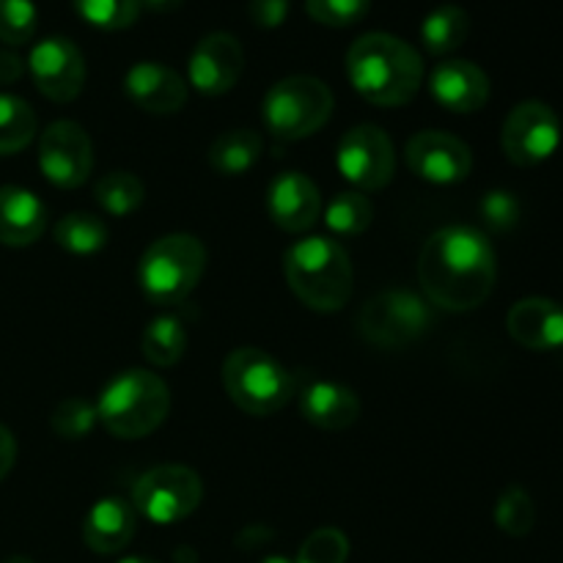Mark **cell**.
Segmentation results:
<instances>
[{
    "instance_id": "obj_26",
    "label": "cell",
    "mask_w": 563,
    "mask_h": 563,
    "mask_svg": "<svg viewBox=\"0 0 563 563\" xmlns=\"http://www.w3.org/2000/svg\"><path fill=\"white\" fill-rule=\"evenodd\" d=\"M55 242L75 256H93L108 245V225L88 212H71L55 225Z\"/></svg>"
},
{
    "instance_id": "obj_1",
    "label": "cell",
    "mask_w": 563,
    "mask_h": 563,
    "mask_svg": "<svg viewBox=\"0 0 563 563\" xmlns=\"http://www.w3.org/2000/svg\"><path fill=\"white\" fill-rule=\"evenodd\" d=\"M495 251L482 231L445 225L434 231L421 251L418 278L429 302L445 311H473L493 295Z\"/></svg>"
},
{
    "instance_id": "obj_40",
    "label": "cell",
    "mask_w": 563,
    "mask_h": 563,
    "mask_svg": "<svg viewBox=\"0 0 563 563\" xmlns=\"http://www.w3.org/2000/svg\"><path fill=\"white\" fill-rule=\"evenodd\" d=\"M185 0H141V9L154 11V14H168V11H176Z\"/></svg>"
},
{
    "instance_id": "obj_43",
    "label": "cell",
    "mask_w": 563,
    "mask_h": 563,
    "mask_svg": "<svg viewBox=\"0 0 563 563\" xmlns=\"http://www.w3.org/2000/svg\"><path fill=\"white\" fill-rule=\"evenodd\" d=\"M5 563H33L31 559H22V555H16V559H9Z\"/></svg>"
},
{
    "instance_id": "obj_39",
    "label": "cell",
    "mask_w": 563,
    "mask_h": 563,
    "mask_svg": "<svg viewBox=\"0 0 563 563\" xmlns=\"http://www.w3.org/2000/svg\"><path fill=\"white\" fill-rule=\"evenodd\" d=\"M22 71H25V64H22L20 55L11 53V49H0V82L3 86L16 82L22 77Z\"/></svg>"
},
{
    "instance_id": "obj_2",
    "label": "cell",
    "mask_w": 563,
    "mask_h": 563,
    "mask_svg": "<svg viewBox=\"0 0 563 563\" xmlns=\"http://www.w3.org/2000/svg\"><path fill=\"white\" fill-rule=\"evenodd\" d=\"M346 75L363 99L379 108H399L421 88L423 60L405 38L366 33L346 53Z\"/></svg>"
},
{
    "instance_id": "obj_18",
    "label": "cell",
    "mask_w": 563,
    "mask_h": 563,
    "mask_svg": "<svg viewBox=\"0 0 563 563\" xmlns=\"http://www.w3.org/2000/svg\"><path fill=\"white\" fill-rule=\"evenodd\" d=\"M429 91L451 113H476L489 99V77L471 60H445L429 77Z\"/></svg>"
},
{
    "instance_id": "obj_41",
    "label": "cell",
    "mask_w": 563,
    "mask_h": 563,
    "mask_svg": "<svg viewBox=\"0 0 563 563\" xmlns=\"http://www.w3.org/2000/svg\"><path fill=\"white\" fill-rule=\"evenodd\" d=\"M119 563H159V561L146 559V555H130V559H124V561H119Z\"/></svg>"
},
{
    "instance_id": "obj_11",
    "label": "cell",
    "mask_w": 563,
    "mask_h": 563,
    "mask_svg": "<svg viewBox=\"0 0 563 563\" xmlns=\"http://www.w3.org/2000/svg\"><path fill=\"white\" fill-rule=\"evenodd\" d=\"M339 170L357 190H383L394 179V143L379 126L361 124L339 143Z\"/></svg>"
},
{
    "instance_id": "obj_5",
    "label": "cell",
    "mask_w": 563,
    "mask_h": 563,
    "mask_svg": "<svg viewBox=\"0 0 563 563\" xmlns=\"http://www.w3.org/2000/svg\"><path fill=\"white\" fill-rule=\"evenodd\" d=\"M207 267V251L201 240L192 234H168L159 236L148 251L143 253L141 289L154 306H179L201 280Z\"/></svg>"
},
{
    "instance_id": "obj_9",
    "label": "cell",
    "mask_w": 563,
    "mask_h": 563,
    "mask_svg": "<svg viewBox=\"0 0 563 563\" xmlns=\"http://www.w3.org/2000/svg\"><path fill=\"white\" fill-rule=\"evenodd\" d=\"M432 322L429 302L405 289L383 291L361 311V333L377 346H407L427 333Z\"/></svg>"
},
{
    "instance_id": "obj_13",
    "label": "cell",
    "mask_w": 563,
    "mask_h": 563,
    "mask_svg": "<svg viewBox=\"0 0 563 563\" xmlns=\"http://www.w3.org/2000/svg\"><path fill=\"white\" fill-rule=\"evenodd\" d=\"M33 82L53 102H71L86 86V58L75 42L49 36L31 49L27 58Z\"/></svg>"
},
{
    "instance_id": "obj_31",
    "label": "cell",
    "mask_w": 563,
    "mask_h": 563,
    "mask_svg": "<svg viewBox=\"0 0 563 563\" xmlns=\"http://www.w3.org/2000/svg\"><path fill=\"white\" fill-rule=\"evenodd\" d=\"M75 9L99 31H124L141 16V0H75Z\"/></svg>"
},
{
    "instance_id": "obj_35",
    "label": "cell",
    "mask_w": 563,
    "mask_h": 563,
    "mask_svg": "<svg viewBox=\"0 0 563 563\" xmlns=\"http://www.w3.org/2000/svg\"><path fill=\"white\" fill-rule=\"evenodd\" d=\"M308 14L328 27H346L361 22L372 9V0H306Z\"/></svg>"
},
{
    "instance_id": "obj_7",
    "label": "cell",
    "mask_w": 563,
    "mask_h": 563,
    "mask_svg": "<svg viewBox=\"0 0 563 563\" xmlns=\"http://www.w3.org/2000/svg\"><path fill=\"white\" fill-rule=\"evenodd\" d=\"M333 91L311 75H291L264 97V124L278 141H302L328 124Z\"/></svg>"
},
{
    "instance_id": "obj_12",
    "label": "cell",
    "mask_w": 563,
    "mask_h": 563,
    "mask_svg": "<svg viewBox=\"0 0 563 563\" xmlns=\"http://www.w3.org/2000/svg\"><path fill=\"white\" fill-rule=\"evenodd\" d=\"M38 168L55 187H80L93 168L88 132L75 121H55L38 137Z\"/></svg>"
},
{
    "instance_id": "obj_38",
    "label": "cell",
    "mask_w": 563,
    "mask_h": 563,
    "mask_svg": "<svg viewBox=\"0 0 563 563\" xmlns=\"http://www.w3.org/2000/svg\"><path fill=\"white\" fill-rule=\"evenodd\" d=\"M16 460V443H14V434L0 423V482L11 473Z\"/></svg>"
},
{
    "instance_id": "obj_14",
    "label": "cell",
    "mask_w": 563,
    "mask_h": 563,
    "mask_svg": "<svg viewBox=\"0 0 563 563\" xmlns=\"http://www.w3.org/2000/svg\"><path fill=\"white\" fill-rule=\"evenodd\" d=\"M407 165L416 176L432 185H456L467 179L473 168V154L467 143L449 132H418L407 141Z\"/></svg>"
},
{
    "instance_id": "obj_42",
    "label": "cell",
    "mask_w": 563,
    "mask_h": 563,
    "mask_svg": "<svg viewBox=\"0 0 563 563\" xmlns=\"http://www.w3.org/2000/svg\"><path fill=\"white\" fill-rule=\"evenodd\" d=\"M262 563H291V561L284 559V555H269V559H264Z\"/></svg>"
},
{
    "instance_id": "obj_15",
    "label": "cell",
    "mask_w": 563,
    "mask_h": 563,
    "mask_svg": "<svg viewBox=\"0 0 563 563\" xmlns=\"http://www.w3.org/2000/svg\"><path fill=\"white\" fill-rule=\"evenodd\" d=\"M242 69H245V53H242L240 38L220 31L203 36L187 64L192 88L207 97L229 93L240 82Z\"/></svg>"
},
{
    "instance_id": "obj_22",
    "label": "cell",
    "mask_w": 563,
    "mask_h": 563,
    "mask_svg": "<svg viewBox=\"0 0 563 563\" xmlns=\"http://www.w3.org/2000/svg\"><path fill=\"white\" fill-rule=\"evenodd\" d=\"M47 209L22 187H0V245L25 247L44 234Z\"/></svg>"
},
{
    "instance_id": "obj_21",
    "label": "cell",
    "mask_w": 563,
    "mask_h": 563,
    "mask_svg": "<svg viewBox=\"0 0 563 563\" xmlns=\"http://www.w3.org/2000/svg\"><path fill=\"white\" fill-rule=\"evenodd\" d=\"M137 528L135 509L121 498H104L91 506L82 522V539L99 555H115L132 542Z\"/></svg>"
},
{
    "instance_id": "obj_34",
    "label": "cell",
    "mask_w": 563,
    "mask_h": 563,
    "mask_svg": "<svg viewBox=\"0 0 563 563\" xmlns=\"http://www.w3.org/2000/svg\"><path fill=\"white\" fill-rule=\"evenodd\" d=\"M53 432L64 440H82L93 432L97 423V407L86 399H66L53 412Z\"/></svg>"
},
{
    "instance_id": "obj_36",
    "label": "cell",
    "mask_w": 563,
    "mask_h": 563,
    "mask_svg": "<svg viewBox=\"0 0 563 563\" xmlns=\"http://www.w3.org/2000/svg\"><path fill=\"white\" fill-rule=\"evenodd\" d=\"M520 201H517L515 192L509 190H493L484 196L482 201V214L495 231H509L515 229L517 220H520Z\"/></svg>"
},
{
    "instance_id": "obj_23",
    "label": "cell",
    "mask_w": 563,
    "mask_h": 563,
    "mask_svg": "<svg viewBox=\"0 0 563 563\" xmlns=\"http://www.w3.org/2000/svg\"><path fill=\"white\" fill-rule=\"evenodd\" d=\"M262 157V137L253 130H229L209 148V165L223 176H242Z\"/></svg>"
},
{
    "instance_id": "obj_27",
    "label": "cell",
    "mask_w": 563,
    "mask_h": 563,
    "mask_svg": "<svg viewBox=\"0 0 563 563\" xmlns=\"http://www.w3.org/2000/svg\"><path fill=\"white\" fill-rule=\"evenodd\" d=\"M36 135V113L25 99L0 93V154H16Z\"/></svg>"
},
{
    "instance_id": "obj_6",
    "label": "cell",
    "mask_w": 563,
    "mask_h": 563,
    "mask_svg": "<svg viewBox=\"0 0 563 563\" xmlns=\"http://www.w3.org/2000/svg\"><path fill=\"white\" fill-rule=\"evenodd\" d=\"M229 399L247 416H273L295 396V379L269 352L240 346L223 363Z\"/></svg>"
},
{
    "instance_id": "obj_10",
    "label": "cell",
    "mask_w": 563,
    "mask_h": 563,
    "mask_svg": "<svg viewBox=\"0 0 563 563\" xmlns=\"http://www.w3.org/2000/svg\"><path fill=\"white\" fill-rule=\"evenodd\" d=\"M500 143L506 157L520 168L542 165L561 146V119L550 104L528 99L506 115Z\"/></svg>"
},
{
    "instance_id": "obj_29",
    "label": "cell",
    "mask_w": 563,
    "mask_h": 563,
    "mask_svg": "<svg viewBox=\"0 0 563 563\" xmlns=\"http://www.w3.org/2000/svg\"><path fill=\"white\" fill-rule=\"evenodd\" d=\"M374 207L363 192H339L324 207V223L335 236H357L372 225Z\"/></svg>"
},
{
    "instance_id": "obj_28",
    "label": "cell",
    "mask_w": 563,
    "mask_h": 563,
    "mask_svg": "<svg viewBox=\"0 0 563 563\" xmlns=\"http://www.w3.org/2000/svg\"><path fill=\"white\" fill-rule=\"evenodd\" d=\"M97 203L113 218H126V214L135 212L137 207L146 198V187L137 179L135 174H126V170H110L102 179L97 181Z\"/></svg>"
},
{
    "instance_id": "obj_4",
    "label": "cell",
    "mask_w": 563,
    "mask_h": 563,
    "mask_svg": "<svg viewBox=\"0 0 563 563\" xmlns=\"http://www.w3.org/2000/svg\"><path fill=\"white\" fill-rule=\"evenodd\" d=\"M170 410V390L157 374L130 368L104 385L97 401V418L110 434L137 440L152 434Z\"/></svg>"
},
{
    "instance_id": "obj_24",
    "label": "cell",
    "mask_w": 563,
    "mask_h": 563,
    "mask_svg": "<svg viewBox=\"0 0 563 563\" xmlns=\"http://www.w3.org/2000/svg\"><path fill=\"white\" fill-rule=\"evenodd\" d=\"M471 33V16L462 5L445 3L438 5L434 11H429L427 20L421 25V38L423 47L432 55H449L456 47H462Z\"/></svg>"
},
{
    "instance_id": "obj_32",
    "label": "cell",
    "mask_w": 563,
    "mask_h": 563,
    "mask_svg": "<svg viewBox=\"0 0 563 563\" xmlns=\"http://www.w3.org/2000/svg\"><path fill=\"white\" fill-rule=\"evenodd\" d=\"M38 14L33 0H0V42L9 47L31 42L36 33Z\"/></svg>"
},
{
    "instance_id": "obj_20",
    "label": "cell",
    "mask_w": 563,
    "mask_h": 563,
    "mask_svg": "<svg viewBox=\"0 0 563 563\" xmlns=\"http://www.w3.org/2000/svg\"><path fill=\"white\" fill-rule=\"evenodd\" d=\"M300 412L308 423L324 432H341L361 416V399L355 390L333 379H311L300 390Z\"/></svg>"
},
{
    "instance_id": "obj_33",
    "label": "cell",
    "mask_w": 563,
    "mask_h": 563,
    "mask_svg": "<svg viewBox=\"0 0 563 563\" xmlns=\"http://www.w3.org/2000/svg\"><path fill=\"white\" fill-rule=\"evenodd\" d=\"M350 559V539L339 528H319L297 550L295 563H346Z\"/></svg>"
},
{
    "instance_id": "obj_16",
    "label": "cell",
    "mask_w": 563,
    "mask_h": 563,
    "mask_svg": "<svg viewBox=\"0 0 563 563\" xmlns=\"http://www.w3.org/2000/svg\"><path fill=\"white\" fill-rule=\"evenodd\" d=\"M267 212L278 229L300 234L311 229L322 214V196L308 176L286 170L269 185Z\"/></svg>"
},
{
    "instance_id": "obj_30",
    "label": "cell",
    "mask_w": 563,
    "mask_h": 563,
    "mask_svg": "<svg viewBox=\"0 0 563 563\" xmlns=\"http://www.w3.org/2000/svg\"><path fill=\"white\" fill-rule=\"evenodd\" d=\"M495 526L509 537H528L537 526V506L522 487H509L495 504Z\"/></svg>"
},
{
    "instance_id": "obj_25",
    "label": "cell",
    "mask_w": 563,
    "mask_h": 563,
    "mask_svg": "<svg viewBox=\"0 0 563 563\" xmlns=\"http://www.w3.org/2000/svg\"><path fill=\"white\" fill-rule=\"evenodd\" d=\"M143 355L148 363L159 368H168L181 361L187 350V328L179 317H157L148 322L146 333H143Z\"/></svg>"
},
{
    "instance_id": "obj_3",
    "label": "cell",
    "mask_w": 563,
    "mask_h": 563,
    "mask_svg": "<svg viewBox=\"0 0 563 563\" xmlns=\"http://www.w3.org/2000/svg\"><path fill=\"white\" fill-rule=\"evenodd\" d=\"M284 273L291 291L319 313L341 311L352 297V262L330 236H306L291 245Z\"/></svg>"
},
{
    "instance_id": "obj_17",
    "label": "cell",
    "mask_w": 563,
    "mask_h": 563,
    "mask_svg": "<svg viewBox=\"0 0 563 563\" xmlns=\"http://www.w3.org/2000/svg\"><path fill=\"white\" fill-rule=\"evenodd\" d=\"M124 91L137 108L154 115L179 113L187 102V82L179 71L157 60H141L132 66L124 77Z\"/></svg>"
},
{
    "instance_id": "obj_37",
    "label": "cell",
    "mask_w": 563,
    "mask_h": 563,
    "mask_svg": "<svg viewBox=\"0 0 563 563\" xmlns=\"http://www.w3.org/2000/svg\"><path fill=\"white\" fill-rule=\"evenodd\" d=\"M289 16V0H251V20L258 27H273L284 25Z\"/></svg>"
},
{
    "instance_id": "obj_19",
    "label": "cell",
    "mask_w": 563,
    "mask_h": 563,
    "mask_svg": "<svg viewBox=\"0 0 563 563\" xmlns=\"http://www.w3.org/2000/svg\"><path fill=\"white\" fill-rule=\"evenodd\" d=\"M511 339L526 350L548 352L563 346V308L544 297H528L511 306L506 317Z\"/></svg>"
},
{
    "instance_id": "obj_8",
    "label": "cell",
    "mask_w": 563,
    "mask_h": 563,
    "mask_svg": "<svg viewBox=\"0 0 563 563\" xmlns=\"http://www.w3.org/2000/svg\"><path fill=\"white\" fill-rule=\"evenodd\" d=\"M203 498V484L185 465H159L143 473L132 489V506L157 526L187 520Z\"/></svg>"
}]
</instances>
